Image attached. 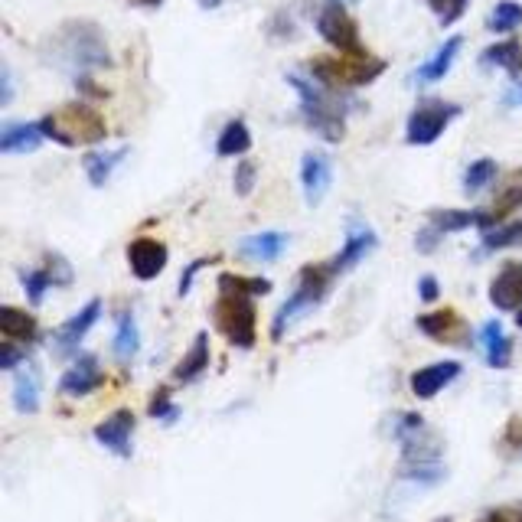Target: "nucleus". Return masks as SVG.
<instances>
[{
  "label": "nucleus",
  "instance_id": "f8f14e48",
  "mask_svg": "<svg viewBox=\"0 0 522 522\" xmlns=\"http://www.w3.org/2000/svg\"><path fill=\"white\" fill-rule=\"evenodd\" d=\"M105 385V372L98 366V356L92 353H82L72 359V366L62 372L59 379V392L66 395V399H85V395L98 392Z\"/></svg>",
  "mask_w": 522,
  "mask_h": 522
},
{
  "label": "nucleus",
  "instance_id": "ddd939ff",
  "mask_svg": "<svg viewBox=\"0 0 522 522\" xmlns=\"http://www.w3.org/2000/svg\"><path fill=\"white\" fill-rule=\"evenodd\" d=\"M418 330L425 333L428 340L434 343H444V346H464L470 340V327L467 320L457 314L454 307H444V310H431V314H421L418 320Z\"/></svg>",
  "mask_w": 522,
  "mask_h": 522
},
{
  "label": "nucleus",
  "instance_id": "5701e85b",
  "mask_svg": "<svg viewBox=\"0 0 522 522\" xmlns=\"http://www.w3.org/2000/svg\"><path fill=\"white\" fill-rule=\"evenodd\" d=\"M480 343H483V356H487V366L493 369H509L513 363V340L506 337L500 320H487L480 330Z\"/></svg>",
  "mask_w": 522,
  "mask_h": 522
},
{
  "label": "nucleus",
  "instance_id": "0eeeda50",
  "mask_svg": "<svg viewBox=\"0 0 522 522\" xmlns=\"http://www.w3.org/2000/svg\"><path fill=\"white\" fill-rule=\"evenodd\" d=\"M213 320H216V330L229 340V346H235V350H252L255 346V340H258L255 297L219 291L216 304H213Z\"/></svg>",
  "mask_w": 522,
  "mask_h": 522
},
{
  "label": "nucleus",
  "instance_id": "423d86ee",
  "mask_svg": "<svg viewBox=\"0 0 522 522\" xmlns=\"http://www.w3.org/2000/svg\"><path fill=\"white\" fill-rule=\"evenodd\" d=\"M307 72H310V79H317L320 85H327V89L340 92V89H363V85H372L385 72V62L372 53L314 56Z\"/></svg>",
  "mask_w": 522,
  "mask_h": 522
},
{
  "label": "nucleus",
  "instance_id": "4be33fe9",
  "mask_svg": "<svg viewBox=\"0 0 522 522\" xmlns=\"http://www.w3.org/2000/svg\"><path fill=\"white\" fill-rule=\"evenodd\" d=\"M0 337L10 340V343H33L36 337H40V323H36L33 314H27V310H20L14 304H4L0 307Z\"/></svg>",
  "mask_w": 522,
  "mask_h": 522
},
{
  "label": "nucleus",
  "instance_id": "393cba45",
  "mask_svg": "<svg viewBox=\"0 0 522 522\" xmlns=\"http://www.w3.org/2000/svg\"><path fill=\"white\" fill-rule=\"evenodd\" d=\"M203 372H209V333L200 330L196 333V340L190 346V353H186L177 366H173V382H183L190 385L203 376Z\"/></svg>",
  "mask_w": 522,
  "mask_h": 522
},
{
  "label": "nucleus",
  "instance_id": "09e8293b",
  "mask_svg": "<svg viewBox=\"0 0 522 522\" xmlns=\"http://www.w3.org/2000/svg\"><path fill=\"white\" fill-rule=\"evenodd\" d=\"M513 102H522V82L513 89Z\"/></svg>",
  "mask_w": 522,
  "mask_h": 522
},
{
  "label": "nucleus",
  "instance_id": "20e7f679",
  "mask_svg": "<svg viewBox=\"0 0 522 522\" xmlns=\"http://www.w3.org/2000/svg\"><path fill=\"white\" fill-rule=\"evenodd\" d=\"M40 128L46 141H56L59 147H92L108 138V124L92 105L69 102L40 118Z\"/></svg>",
  "mask_w": 522,
  "mask_h": 522
},
{
  "label": "nucleus",
  "instance_id": "7c9ffc66",
  "mask_svg": "<svg viewBox=\"0 0 522 522\" xmlns=\"http://www.w3.org/2000/svg\"><path fill=\"white\" fill-rule=\"evenodd\" d=\"M115 356L121 359V363H128V359H134L138 356V350H141V330H138V320H134V314H128V310H124V314H118V320H115Z\"/></svg>",
  "mask_w": 522,
  "mask_h": 522
},
{
  "label": "nucleus",
  "instance_id": "ea45409f",
  "mask_svg": "<svg viewBox=\"0 0 522 522\" xmlns=\"http://www.w3.org/2000/svg\"><path fill=\"white\" fill-rule=\"evenodd\" d=\"M500 447H503V454H509V457H522V415L509 418V425H506L503 438H500Z\"/></svg>",
  "mask_w": 522,
  "mask_h": 522
},
{
  "label": "nucleus",
  "instance_id": "58836bf2",
  "mask_svg": "<svg viewBox=\"0 0 522 522\" xmlns=\"http://www.w3.org/2000/svg\"><path fill=\"white\" fill-rule=\"evenodd\" d=\"M255 180H258V164H255V160H242V164H235V177H232L235 193L248 196L255 190Z\"/></svg>",
  "mask_w": 522,
  "mask_h": 522
},
{
  "label": "nucleus",
  "instance_id": "f03ea898",
  "mask_svg": "<svg viewBox=\"0 0 522 522\" xmlns=\"http://www.w3.org/2000/svg\"><path fill=\"white\" fill-rule=\"evenodd\" d=\"M392 438L402 447L399 477L412 480V483H425V487H431V483H438L444 477L441 438L425 425V418L418 412L392 415Z\"/></svg>",
  "mask_w": 522,
  "mask_h": 522
},
{
  "label": "nucleus",
  "instance_id": "2f4dec72",
  "mask_svg": "<svg viewBox=\"0 0 522 522\" xmlns=\"http://www.w3.org/2000/svg\"><path fill=\"white\" fill-rule=\"evenodd\" d=\"M480 242H483V252H500V248L522 245V219L496 222V226L483 229Z\"/></svg>",
  "mask_w": 522,
  "mask_h": 522
},
{
  "label": "nucleus",
  "instance_id": "c85d7f7f",
  "mask_svg": "<svg viewBox=\"0 0 522 522\" xmlns=\"http://www.w3.org/2000/svg\"><path fill=\"white\" fill-rule=\"evenodd\" d=\"M252 151V131L242 118H232L216 138V154L219 157H245Z\"/></svg>",
  "mask_w": 522,
  "mask_h": 522
},
{
  "label": "nucleus",
  "instance_id": "473e14b6",
  "mask_svg": "<svg viewBox=\"0 0 522 522\" xmlns=\"http://www.w3.org/2000/svg\"><path fill=\"white\" fill-rule=\"evenodd\" d=\"M216 288L232 291V294H248V297H265V294H271L275 284L268 278H245V275H232V271H226V275H219Z\"/></svg>",
  "mask_w": 522,
  "mask_h": 522
},
{
  "label": "nucleus",
  "instance_id": "2eb2a0df",
  "mask_svg": "<svg viewBox=\"0 0 522 522\" xmlns=\"http://www.w3.org/2000/svg\"><path fill=\"white\" fill-rule=\"evenodd\" d=\"M333 183V160L323 151H307L301 157V186H304V203L320 206L327 200Z\"/></svg>",
  "mask_w": 522,
  "mask_h": 522
},
{
  "label": "nucleus",
  "instance_id": "b1692460",
  "mask_svg": "<svg viewBox=\"0 0 522 522\" xmlns=\"http://www.w3.org/2000/svg\"><path fill=\"white\" fill-rule=\"evenodd\" d=\"M14 408L20 415L40 412V372L30 363L14 369Z\"/></svg>",
  "mask_w": 522,
  "mask_h": 522
},
{
  "label": "nucleus",
  "instance_id": "6e6552de",
  "mask_svg": "<svg viewBox=\"0 0 522 522\" xmlns=\"http://www.w3.org/2000/svg\"><path fill=\"white\" fill-rule=\"evenodd\" d=\"M457 115H461V105L444 102V98H425V102H418L412 115H408L405 141L412 147H431Z\"/></svg>",
  "mask_w": 522,
  "mask_h": 522
},
{
  "label": "nucleus",
  "instance_id": "f704fd0d",
  "mask_svg": "<svg viewBox=\"0 0 522 522\" xmlns=\"http://www.w3.org/2000/svg\"><path fill=\"white\" fill-rule=\"evenodd\" d=\"M496 177H500V167H496V160L480 157V160H474V164L464 170V193H483Z\"/></svg>",
  "mask_w": 522,
  "mask_h": 522
},
{
  "label": "nucleus",
  "instance_id": "7ed1b4c3",
  "mask_svg": "<svg viewBox=\"0 0 522 522\" xmlns=\"http://www.w3.org/2000/svg\"><path fill=\"white\" fill-rule=\"evenodd\" d=\"M288 82L294 85L297 98H301V118L314 134H320L327 144H340L346 138V111H343V98L320 85L317 79L297 76L291 72Z\"/></svg>",
  "mask_w": 522,
  "mask_h": 522
},
{
  "label": "nucleus",
  "instance_id": "39448f33",
  "mask_svg": "<svg viewBox=\"0 0 522 522\" xmlns=\"http://www.w3.org/2000/svg\"><path fill=\"white\" fill-rule=\"evenodd\" d=\"M333 271H330V261H317V265H304L301 275H297V288L291 291V297L278 307L275 320H271V340H281L284 333L301 317L314 314V310L327 301L330 294V284H333Z\"/></svg>",
  "mask_w": 522,
  "mask_h": 522
},
{
  "label": "nucleus",
  "instance_id": "8fccbe9b",
  "mask_svg": "<svg viewBox=\"0 0 522 522\" xmlns=\"http://www.w3.org/2000/svg\"><path fill=\"white\" fill-rule=\"evenodd\" d=\"M516 323H519V327H522V310H519V317H516Z\"/></svg>",
  "mask_w": 522,
  "mask_h": 522
},
{
  "label": "nucleus",
  "instance_id": "bb28decb",
  "mask_svg": "<svg viewBox=\"0 0 522 522\" xmlns=\"http://www.w3.org/2000/svg\"><path fill=\"white\" fill-rule=\"evenodd\" d=\"M124 157H128V147H118V151H89L82 160V170L92 186H105Z\"/></svg>",
  "mask_w": 522,
  "mask_h": 522
},
{
  "label": "nucleus",
  "instance_id": "c9c22d12",
  "mask_svg": "<svg viewBox=\"0 0 522 522\" xmlns=\"http://www.w3.org/2000/svg\"><path fill=\"white\" fill-rule=\"evenodd\" d=\"M20 281H23V291H27L30 304H43V297L49 288H56L53 275H49V268H27L20 271Z\"/></svg>",
  "mask_w": 522,
  "mask_h": 522
},
{
  "label": "nucleus",
  "instance_id": "9b49d317",
  "mask_svg": "<svg viewBox=\"0 0 522 522\" xmlns=\"http://www.w3.org/2000/svg\"><path fill=\"white\" fill-rule=\"evenodd\" d=\"M134 428H138V418H134L131 408H118V412H111L105 421H98L92 438L102 444L105 451L121 457V461H128L134 454Z\"/></svg>",
  "mask_w": 522,
  "mask_h": 522
},
{
  "label": "nucleus",
  "instance_id": "de8ad7c7",
  "mask_svg": "<svg viewBox=\"0 0 522 522\" xmlns=\"http://www.w3.org/2000/svg\"><path fill=\"white\" fill-rule=\"evenodd\" d=\"M196 4H200L203 10H216V7L222 4V0H196Z\"/></svg>",
  "mask_w": 522,
  "mask_h": 522
},
{
  "label": "nucleus",
  "instance_id": "dca6fc26",
  "mask_svg": "<svg viewBox=\"0 0 522 522\" xmlns=\"http://www.w3.org/2000/svg\"><path fill=\"white\" fill-rule=\"evenodd\" d=\"M98 317H102V301H89L85 304L79 314H72L66 323H62V327L53 333V343H56V353L59 356H69V353H76L79 350V343L85 340V333H89L95 323H98Z\"/></svg>",
  "mask_w": 522,
  "mask_h": 522
},
{
  "label": "nucleus",
  "instance_id": "f257e3e1",
  "mask_svg": "<svg viewBox=\"0 0 522 522\" xmlns=\"http://www.w3.org/2000/svg\"><path fill=\"white\" fill-rule=\"evenodd\" d=\"M43 56L49 66L59 72H69L72 79H92V72L111 66L108 40L98 23L92 20H66L49 36L43 46Z\"/></svg>",
  "mask_w": 522,
  "mask_h": 522
},
{
  "label": "nucleus",
  "instance_id": "9d476101",
  "mask_svg": "<svg viewBox=\"0 0 522 522\" xmlns=\"http://www.w3.org/2000/svg\"><path fill=\"white\" fill-rule=\"evenodd\" d=\"M379 248V235L376 229L369 226V222H359V219H350L346 222V239H343V248L337 258H330V271L333 275H346V271H353L356 265H363V261Z\"/></svg>",
  "mask_w": 522,
  "mask_h": 522
},
{
  "label": "nucleus",
  "instance_id": "f3484780",
  "mask_svg": "<svg viewBox=\"0 0 522 522\" xmlns=\"http://www.w3.org/2000/svg\"><path fill=\"white\" fill-rule=\"evenodd\" d=\"M461 363L457 359H441V363H431V366H421L418 372H412L408 379V389H412L415 399H434L438 392H444L457 376H461Z\"/></svg>",
  "mask_w": 522,
  "mask_h": 522
},
{
  "label": "nucleus",
  "instance_id": "a878e982",
  "mask_svg": "<svg viewBox=\"0 0 522 522\" xmlns=\"http://www.w3.org/2000/svg\"><path fill=\"white\" fill-rule=\"evenodd\" d=\"M461 46H464L461 36H451V40H444V46L438 49V53H434L428 62H421V66H418V72H415V82H421V85L441 82V79L447 76V72H451V66H454L457 53H461Z\"/></svg>",
  "mask_w": 522,
  "mask_h": 522
},
{
  "label": "nucleus",
  "instance_id": "72a5a7b5",
  "mask_svg": "<svg viewBox=\"0 0 522 522\" xmlns=\"http://www.w3.org/2000/svg\"><path fill=\"white\" fill-rule=\"evenodd\" d=\"M487 27L493 33H516L522 27V4H516V0H500V4L490 10Z\"/></svg>",
  "mask_w": 522,
  "mask_h": 522
},
{
  "label": "nucleus",
  "instance_id": "a19ab883",
  "mask_svg": "<svg viewBox=\"0 0 522 522\" xmlns=\"http://www.w3.org/2000/svg\"><path fill=\"white\" fill-rule=\"evenodd\" d=\"M23 363H27V346H23V343H10V340L0 343V369L14 372Z\"/></svg>",
  "mask_w": 522,
  "mask_h": 522
},
{
  "label": "nucleus",
  "instance_id": "6ab92c4d",
  "mask_svg": "<svg viewBox=\"0 0 522 522\" xmlns=\"http://www.w3.org/2000/svg\"><path fill=\"white\" fill-rule=\"evenodd\" d=\"M288 235L284 232H255V235H245V239L235 245V255L245 258V261H255V265H271V261H278L284 255V248H288Z\"/></svg>",
  "mask_w": 522,
  "mask_h": 522
},
{
  "label": "nucleus",
  "instance_id": "4468645a",
  "mask_svg": "<svg viewBox=\"0 0 522 522\" xmlns=\"http://www.w3.org/2000/svg\"><path fill=\"white\" fill-rule=\"evenodd\" d=\"M167 261H170L167 242L151 239V235L131 239V245H128V265H131V275L138 278V281H154L157 275H164Z\"/></svg>",
  "mask_w": 522,
  "mask_h": 522
},
{
  "label": "nucleus",
  "instance_id": "4c0bfd02",
  "mask_svg": "<svg viewBox=\"0 0 522 522\" xmlns=\"http://www.w3.org/2000/svg\"><path fill=\"white\" fill-rule=\"evenodd\" d=\"M147 415L151 418H157V421H177L180 418V408L170 402V392L167 389H157L154 395H151V402H147Z\"/></svg>",
  "mask_w": 522,
  "mask_h": 522
},
{
  "label": "nucleus",
  "instance_id": "3c124183",
  "mask_svg": "<svg viewBox=\"0 0 522 522\" xmlns=\"http://www.w3.org/2000/svg\"><path fill=\"white\" fill-rule=\"evenodd\" d=\"M434 522H451V519H434Z\"/></svg>",
  "mask_w": 522,
  "mask_h": 522
},
{
  "label": "nucleus",
  "instance_id": "e433bc0d",
  "mask_svg": "<svg viewBox=\"0 0 522 522\" xmlns=\"http://www.w3.org/2000/svg\"><path fill=\"white\" fill-rule=\"evenodd\" d=\"M425 4L434 10V17H438L441 27H451V23H457L464 17L470 0H425Z\"/></svg>",
  "mask_w": 522,
  "mask_h": 522
},
{
  "label": "nucleus",
  "instance_id": "a18cd8bd",
  "mask_svg": "<svg viewBox=\"0 0 522 522\" xmlns=\"http://www.w3.org/2000/svg\"><path fill=\"white\" fill-rule=\"evenodd\" d=\"M206 265V258H196L193 261V265L190 268H186V275L180 278V297H186V294H190V284H193V278H196V271H200Z\"/></svg>",
  "mask_w": 522,
  "mask_h": 522
},
{
  "label": "nucleus",
  "instance_id": "1a4fd4ad",
  "mask_svg": "<svg viewBox=\"0 0 522 522\" xmlns=\"http://www.w3.org/2000/svg\"><path fill=\"white\" fill-rule=\"evenodd\" d=\"M317 33L327 40L337 53L343 56H359L366 53L363 40H359V23L353 20V14L346 10L340 0H327L317 14Z\"/></svg>",
  "mask_w": 522,
  "mask_h": 522
},
{
  "label": "nucleus",
  "instance_id": "aec40b11",
  "mask_svg": "<svg viewBox=\"0 0 522 522\" xmlns=\"http://www.w3.org/2000/svg\"><path fill=\"white\" fill-rule=\"evenodd\" d=\"M519 209H522V170L509 173L506 183L496 190V200H493L490 209H480V226L477 229L483 232V229L496 226V222H506V216L519 213Z\"/></svg>",
  "mask_w": 522,
  "mask_h": 522
},
{
  "label": "nucleus",
  "instance_id": "c03bdc74",
  "mask_svg": "<svg viewBox=\"0 0 522 522\" xmlns=\"http://www.w3.org/2000/svg\"><path fill=\"white\" fill-rule=\"evenodd\" d=\"M438 294H441V284H438V278H431V275H425L418 281V297L425 304H431V301H438Z\"/></svg>",
  "mask_w": 522,
  "mask_h": 522
},
{
  "label": "nucleus",
  "instance_id": "412c9836",
  "mask_svg": "<svg viewBox=\"0 0 522 522\" xmlns=\"http://www.w3.org/2000/svg\"><path fill=\"white\" fill-rule=\"evenodd\" d=\"M43 141L40 121H7L0 128V154H33Z\"/></svg>",
  "mask_w": 522,
  "mask_h": 522
},
{
  "label": "nucleus",
  "instance_id": "49530a36",
  "mask_svg": "<svg viewBox=\"0 0 522 522\" xmlns=\"http://www.w3.org/2000/svg\"><path fill=\"white\" fill-rule=\"evenodd\" d=\"M128 4L141 7V10H157V7H164V0H128Z\"/></svg>",
  "mask_w": 522,
  "mask_h": 522
},
{
  "label": "nucleus",
  "instance_id": "cd10ccee",
  "mask_svg": "<svg viewBox=\"0 0 522 522\" xmlns=\"http://www.w3.org/2000/svg\"><path fill=\"white\" fill-rule=\"evenodd\" d=\"M480 66L483 69H506L519 76L522 72V43L519 40H503V43H493L480 53Z\"/></svg>",
  "mask_w": 522,
  "mask_h": 522
},
{
  "label": "nucleus",
  "instance_id": "c756f323",
  "mask_svg": "<svg viewBox=\"0 0 522 522\" xmlns=\"http://www.w3.org/2000/svg\"><path fill=\"white\" fill-rule=\"evenodd\" d=\"M428 226L438 229L441 235L474 229V226H480V209H431Z\"/></svg>",
  "mask_w": 522,
  "mask_h": 522
},
{
  "label": "nucleus",
  "instance_id": "37998d69",
  "mask_svg": "<svg viewBox=\"0 0 522 522\" xmlns=\"http://www.w3.org/2000/svg\"><path fill=\"white\" fill-rule=\"evenodd\" d=\"M14 102V76H10V66L4 62V66H0V105H10Z\"/></svg>",
  "mask_w": 522,
  "mask_h": 522
},
{
  "label": "nucleus",
  "instance_id": "a211bd4d",
  "mask_svg": "<svg viewBox=\"0 0 522 522\" xmlns=\"http://www.w3.org/2000/svg\"><path fill=\"white\" fill-rule=\"evenodd\" d=\"M490 304L496 310H522V265L519 261H506L490 281Z\"/></svg>",
  "mask_w": 522,
  "mask_h": 522
},
{
  "label": "nucleus",
  "instance_id": "79ce46f5",
  "mask_svg": "<svg viewBox=\"0 0 522 522\" xmlns=\"http://www.w3.org/2000/svg\"><path fill=\"white\" fill-rule=\"evenodd\" d=\"M477 522H522V503L496 506V509H490V513H483Z\"/></svg>",
  "mask_w": 522,
  "mask_h": 522
}]
</instances>
